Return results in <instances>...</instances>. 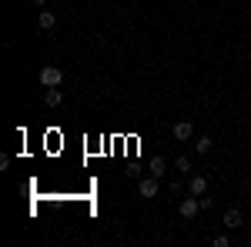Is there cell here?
Returning a JSON list of instances; mask_svg holds the SVG:
<instances>
[{
  "instance_id": "1",
  "label": "cell",
  "mask_w": 251,
  "mask_h": 247,
  "mask_svg": "<svg viewBox=\"0 0 251 247\" xmlns=\"http://www.w3.org/2000/svg\"><path fill=\"white\" fill-rule=\"evenodd\" d=\"M37 80L44 84V87H60V80H64V70H60V67H54V64H47V67H40Z\"/></svg>"
},
{
  "instance_id": "6",
  "label": "cell",
  "mask_w": 251,
  "mask_h": 247,
  "mask_svg": "<svg viewBox=\"0 0 251 247\" xmlns=\"http://www.w3.org/2000/svg\"><path fill=\"white\" fill-rule=\"evenodd\" d=\"M225 227L234 230V227H241V210L231 207V210H225Z\"/></svg>"
},
{
  "instance_id": "2",
  "label": "cell",
  "mask_w": 251,
  "mask_h": 247,
  "mask_svg": "<svg viewBox=\"0 0 251 247\" xmlns=\"http://www.w3.org/2000/svg\"><path fill=\"white\" fill-rule=\"evenodd\" d=\"M198 210H201V197H184V201H181V217H184V221H194V217H198Z\"/></svg>"
},
{
  "instance_id": "3",
  "label": "cell",
  "mask_w": 251,
  "mask_h": 247,
  "mask_svg": "<svg viewBox=\"0 0 251 247\" xmlns=\"http://www.w3.org/2000/svg\"><path fill=\"white\" fill-rule=\"evenodd\" d=\"M171 134H174V140H181V144H184V140H188V137H191V134H194L191 120H177V124H174V127H171Z\"/></svg>"
},
{
  "instance_id": "8",
  "label": "cell",
  "mask_w": 251,
  "mask_h": 247,
  "mask_svg": "<svg viewBox=\"0 0 251 247\" xmlns=\"http://www.w3.org/2000/svg\"><path fill=\"white\" fill-rule=\"evenodd\" d=\"M37 23L44 27V30H50V27L57 23V17H54V10H40V14H37Z\"/></svg>"
},
{
  "instance_id": "4",
  "label": "cell",
  "mask_w": 251,
  "mask_h": 247,
  "mask_svg": "<svg viewBox=\"0 0 251 247\" xmlns=\"http://www.w3.org/2000/svg\"><path fill=\"white\" fill-rule=\"evenodd\" d=\"M137 194H141V197H157V177H154V174L144 177V180L137 184Z\"/></svg>"
},
{
  "instance_id": "7",
  "label": "cell",
  "mask_w": 251,
  "mask_h": 247,
  "mask_svg": "<svg viewBox=\"0 0 251 247\" xmlns=\"http://www.w3.org/2000/svg\"><path fill=\"white\" fill-rule=\"evenodd\" d=\"M44 100H47V107H60L64 94H60L57 87H47V90H44Z\"/></svg>"
},
{
  "instance_id": "11",
  "label": "cell",
  "mask_w": 251,
  "mask_h": 247,
  "mask_svg": "<svg viewBox=\"0 0 251 247\" xmlns=\"http://www.w3.org/2000/svg\"><path fill=\"white\" fill-rule=\"evenodd\" d=\"M211 244H214V247H228V244H231V237H228V234H218Z\"/></svg>"
},
{
  "instance_id": "13",
  "label": "cell",
  "mask_w": 251,
  "mask_h": 247,
  "mask_svg": "<svg viewBox=\"0 0 251 247\" xmlns=\"http://www.w3.org/2000/svg\"><path fill=\"white\" fill-rule=\"evenodd\" d=\"M34 3H37V7H44V0H34Z\"/></svg>"
},
{
  "instance_id": "5",
  "label": "cell",
  "mask_w": 251,
  "mask_h": 247,
  "mask_svg": "<svg viewBox=\"0 0 251 247\" xmlns=\"http://www.w3.org/2000/svg\"><path fill=\"white\" fill-rule=\"evenodd\" d=\"M188 190H191L194 197H201V194H208V177H201V174H194L191 180H188Z\"/></svg>"
},
{
  "instance_id": "9",
  "label": "cell",
  "mask_w": 251,
  "mask_h": 247,
  "mask_svg": "<svg viewBox=\"0 0 251 247\" xmlns=\"http://www.w3.org/2000/svg\"><path fill=\"white\" fill-rule=\"evenodd\" d=\"M211 147H214V140L208 137V134H204V137H198V144H194V151H198V154H208Z\"/></svg>"
},
{
  "instance_id": "10",
  "label": "cell",
  "mask_w": 251,
  "mask_h": 247,
  "mask_svg": "<svg viewBox=\"0 0 251 247\" xmlns=\"http://www.w3.org/2000/svg\"><path fill=\"white\" fill-rule=\"evenodd\" d=\"M151 174H154V177L164 174V157H154V160H151Z\"/></svg>"
},
{
  "instance_id": "12",
  "label": "cell",
  "mask_w": 251,
  "mask_h": 247,
  "mask_svg": "<svg viewBox=\"0 0 251 247\" xmlns=\"http://www.w3.org/2000/svg\"><path fill=\"white\" fill-rule=\"evenodd\" d=\"M177 171H191V160L188 157H177Z\"/></svg>"
}]
</instances>
